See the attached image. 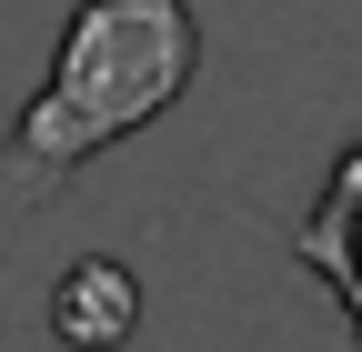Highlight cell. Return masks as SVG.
Listing matches in <instances>:
<instances>
[{
  "mask_svg": "<svg viewBox=\"0 0 362 352\" xmlns=\"http://www.w3.org/2000/svg\"><path fill=\"white\" fill-rule=\"evenodd\" d=\"M202 71V20L192 0H81L61 30V61L40 81V101L0 141V182L21 201H51L90 151L131 141L141 121H161Z\"/></svg>",
  "mask_w": 362,
  "mask_h": 352,
  "instance_id": "1",
  "label": "cell"
},
{
  "mask_svg": "<svg viewBox=\"0 0 362 352\" xmlns=\"http://www.w3.org/2000/svg\"><path fill=\"white\" fill-rule=\"evenodd\" d=\"M292 252L312 262V272H332V292L352 302V322H362V151L332 161L322 211H312V222H292Z\"/></svg>",
  "mask_w": 362,
  "mask_h": 352,
  "instance_id": "2",
  "label": "cell"
},
{
  "mask_svg": "<svg viewBox=\"0 0 362 352\" xmlns=\"http://www.w3.org/2000/svg\"><path fill=\"white\" fill-rule=\"evenodd\" d=\"M131 322H141V282H131L121 262H71V272H61L51 332L71 352H111V342H131Z\"/></svg>",
  "mask_w": 362,
  "mask_h": 352,
  "instance_id": "3",
  "label": "cell"
}]
</instances>
